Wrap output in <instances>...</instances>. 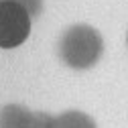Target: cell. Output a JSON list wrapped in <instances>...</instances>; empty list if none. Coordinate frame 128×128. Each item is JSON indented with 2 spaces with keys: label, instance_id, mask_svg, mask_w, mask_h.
Segmentation results:
<instances>
[{
  "label": "cell",
  "instance_id": "cell-1",
  "mask_svg": "<svg viewBox=\"0 0 128 128\" xmlns=\"http://www.w3.org/2000/svg\"><path fill=\"white\" fill-rule=\"evenodd\" d=\"M126 47H128V30H126Z\"/></svg>",
  "mask_w": 128,
  "mask_h": 128
}]
</instances>
